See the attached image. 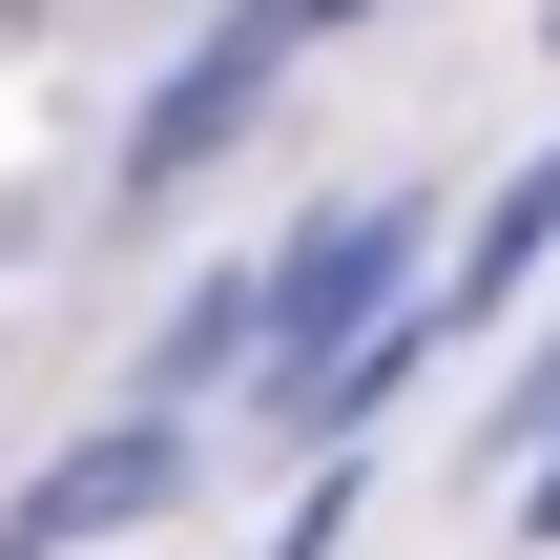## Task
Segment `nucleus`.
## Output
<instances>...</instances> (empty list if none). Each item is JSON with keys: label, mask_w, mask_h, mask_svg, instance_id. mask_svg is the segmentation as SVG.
<instances>
[{"label": "nucleus", "mask_w": 560, "mask_h": 560, "mask_svg": "<svg viewBox=\"0 0 560 560\" xmlns=\"http://www.w3.org/2000/svg\"><path fill=\"white\" fill-rule=\"evenodd\" d=\"M560 249V166H520V208H499V229H478V270H457V291H520V270H540Z\"/></svg>", "instance_id": "20e7f679"}, {"label": "nucleus", "mask_w": 560, "mask_h": 560, "mask_svg": "<svg viewBox=\"0 0 560 560\" xmlns=\"http://www.w3.org/2000/svg\"><path fill=\"white\" fill-rule=\"evenodd\" d=\"M291 21H353V0H291Z\"/></svg>", "instance_id": "39448f33"}, {"label": "nucleus", "mask_w": 560, "mask_h": 560, "mask_svg": "<svg viewBox=\"0 0 560 560\" xmlns=\"http://www.w3.org/2000/svg\"><path fill=\"white\" fill-rule=\"evenodd\" d=\"M0 560H21V540H0Z\"/></svg>", "instance_id": "423d86ee"}, {"label": "nucleus", "mask_w": 560, "mask_h": 560, "mask_svg": "<svg viewBox=\"0 0 560 560\" xmlns=\"http://www.w3.org/2000/svg\"><path fill=\"white\" fill-rule=\"evenodd\" d=\"M291 42H312V21H291V0H249V21H208V62H187V83H166V104H145V145H125V166H145V187H166V166H208V145H229V125H249V83H270V62H291Z\"/></svg>", "instance_id": "f03ea898"}, {"label": "nucleus", "mask_w": 560, "mask_h": 560, "mask_svg": "<svg viewBox=\"0 0 560 560\" xmlns=\"http://www.w3.org/2000/svg\"><path fill=\"white\" fill-rule=\"evenodd\" d=\"M395 270H416V229H395V208H332V229H312V249H291L270 291H249V332H270V374H291V416H312V395L353 374V312H374Z\"/></svg>", "instance_id": "f257e3e1"}, {"label": "nucleus", "mask_w": 560, "mask_h": 560, "mask_svg": "<svg viewBox=\"0 0 560 560\" xmlns=\"http://www.w3.org/2000/svg\"><path fill=\"white\" fill-rule=\"evenodd\" d=\"M166 478H187V436H83V457L21 499V560H62V540H104V520H145Z\"/></svg>", "instance_id": "7ed1b4c3"}]
</instances>
